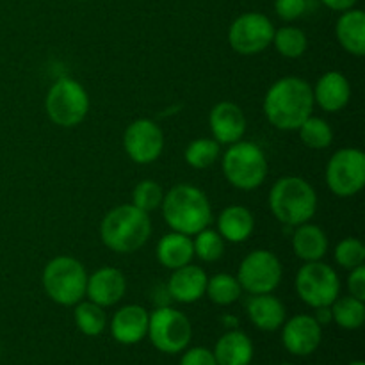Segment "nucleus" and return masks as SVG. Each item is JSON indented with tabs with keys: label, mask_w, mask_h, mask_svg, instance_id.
I'll return each instance as SVG.
<instances>
[{
	"label": "nucleus",
	"mask_w": 365,
	"mask_h": 365,
	"mask_svg": "<svg viewBox=\"0 0 365 365\" xmlns=\"http://www.w3.org/2000/svg\"><path fill=\"white\" fill-rule=\"evenodd\" d=\"M314 93L302 77H282L271 84L264 96V114L278 130H298L312 116Z\"/></svg>",
	"instance_id": "obj_1"
},
{
	"label": "nucleus",
	"mask_w": 365,
	"mask_h": 365,
	"mask_svg": "<svg viewBox=\"0 0 365 365\" xmlns=\"http://www.w3.org/2000/svg\"><path fill=\"white\" fill-rule=\"evenodd\" d=\"M163 216L173 232L195 235L212 221V207L202 189L191 184H178L164 195Z\"/></svg>",
	"instance_id": "obj_2"
},
{
	"label": "nucleus",
	"mask_w": 365,
	"mask_h": 365,
	"mask_svg": "<svg viewBox=\"0 0 365 365\" xmlns=\"http://www.w3.org/2000/svg\"><path fill=\"white\" fill-rule=\"evenodd\" d=\"M152 235L150 214L143 212L132 203L118 205L106 214L100 225V237L102 242L114 253L138 252L148 242Z\"/></svg>",
	"instance_id": "obj_3"
},
{
	"label": "nucleus",
	"mask_w": 365,
	"mask_h": 365,
	"mask_svg": "<svg viewBox=\"0 0 365 365\" xmlns=\"http://www.w3.org/2000/svg\"><path fill=\"white\" fill-rule=\"evenodd\" d=\"M269 209L285 227L309 223L317 210L316 189L302 177H282L269 191Z\"/></svg>",
	"instance_id": "obj_4"
},
{
	"label": "nucleus",
	"mask_w": 365,
	"mask_h": 365,
	"mask_svg": "<svg viewBox=\"0 0 365 365\" xmlns=\"http://www.w3.org/2000/svg\"><path fill=\"white\" fill-rule=\"evenodd\" d=\"M86 285H88L86 267L73 257H56L43 269V289L57 305H77L86 298Z\"/></svg>",
	"instance_id": "obj_5"
},
{
	"label": "nucleus",
	"mask_w": 365,
	"mask_h": 365,
	"mask_svg": "<svg viewBox=\"0 0 365 365\" xmlns=\"http://www.w3.org/2000/svg\"><path fill=\"white\" fill-rule=\"evenodd\" d=\"M223 175L230 185L241 191L260 187L267 177V159L259 145L237 141L223 155Z\"/></svg>",
	"instance_id": "obj_6"
},
{
	"label": "nucleus",
	"mask_w": 365,
	"mask_h": 365,
	"mask_svg": "<svg viewBox=\"0 0 365 365\" xmlns=\"http://www.w3.org/2000/svg\"><path fill=\"white\" fill-rule=\"evenodd\" d=\"M46 116L53 125L63 128L77 127L89 110V95L81 82L71 77H61L50 86L45 98Z\"/></svg>",
	"instance_id": "obj_7"
},
{
	"label": "nucleus",
	"mask_w": 365,
	"mask_h": 365,
	"mask_svg": "<svg viewBox=\"0 0 365 365\" xmlns=\"http://www.w3.org/2000/svg\"><path fill=\"white\" fill-rule=\"evenodd\" d=\"M146 337L150 339L157 351L166 353V355H177L191 344V321L180 310L163 305L150 314Z\"/></svg>",
	"instance_id": "obj_8"
},
{
	"label": "nucleus",
	"mask_w": 365,
	"mask_h": 365,
	"mask_svg": "<svg viewBox=\"0 0 365 365\" xmlns=\"http://www.w3.org/2000/svg\"><path fill=\"white\" fill-rule=\"evenodd\" d=\"M296 292L299 299L312 309L330 307L341 292L337 271L321 260L305 262L296 274Z\"/></svg>",
	"instance_id": "obj_9"
},
{
	"label": "nucleus",
	"mask_w": 365,
	"mask_h": 365,
	"mask_svg": "<svg viewBox=\"0 0 365 365\" xmlns=\"http://www.w3.org/2000/svg\"><path fill=\"white\" fill-rule=\"evenodd\" d=\"M328 189L339 198H351L365 185V155L360 148H341L327 164Z\"/></svg>",
	"instance_id": "obj_10"
},
{
	"label": "nucleus",
	"mask_w": 365,
	"mask_h": 365,
	"mask_svg": "<svg viewBox=\"0 0 365 365\" xmlns=\"http://www.w3.org/2000/svg\"><path fill=\"white\" fill-rule=\"evenodd\" d=\"M284 267L280 259L269 250H255L242 259L237 282L250 294H269L280 285Z\"/></svg>",
	"instance_id": "obj_11"
},
{
	"label": "nucleus",
	"mask_w": 365,
	"mask_h": 365,
	"mask_svg": "<svg viewBox=\"0 0 365 365\" xmlns=\"http://www.w3.org/2000/svg\"><path fill=\"white\" fill-rule=\"evenodd\" d=\"M274 25L266 14L245 13L232 21L228 43L239 56H257L273 43Z\"/></svg>",
	"instance_id": "obj_12"
},
{
	"label": "nucleus",
	"mask_w": 365,
	"mask_h": 365,
	"mask_svg": "<svg viewBox=\"0 0 365 365\" xmlns=\"http://www.w3.org/2000/svg\"><path fill=\"white\" fill-rule=\"evenodd\" d=\"M123 148L135 164L153 163L164 150L163 128L148 118L132 121L123 134Z\"/></svg>",
	"instance_id": "obj_13"
},
{
	"label": "nucleus",
	"mask_w": 365,
	"mask_h": 365,
	"mask_svg": "<svg viewBox=\"0 0 365 365\" xmlns=\"http://www.w3.org/2000/svg\"><path fill=\"white\" fill-rule=\"evenodd\" d=\"M323 327L309 314H298L282 324V342L294 356H309L321 346Z\"/></svg>",
	"instance_id": "obj_14"
},
{
	"label": "nucleus",
	"mask_w": 365,
	"mask_h": 365,
	"mask_svg": "<svg viewBox=\"0 0 365 365\" xmlns=\"http://www.w3.org/2000/svg\"><path fill=\"white\" fill-rule=\"evenodd\" d=\"M127 292V278L116 267H100L88 277L86 296L100 307H113L123 299Z\"/></svg>",
	"instance_id": "obj_15"
},
{
	"label": "nucleus",
	"mask_w": 365,
	"mask_h": 365,
	"mask_svg": "<svg viewBox=\"0 0 365 365\" xmlns=\"http://www.w3.org/2000/svg\"><path fill=\"white\" fill-rule=\"evenodd\" d=\"M209 127L212 139L220 145H234L241 141L246 132V116L234 102H220L209 114Z\"/></svg>",
	"instance_id": "obj_16"
},
{
	"label": "nucleus",
	"mask_w": 365,
	"mask_h": 365,
	"mask_svg": "<svg viewBox=\"0 0 365 365\" xmlns=\"http://www.w3.org/2000/svg\"><path fill=\"white\" fill-rule=\"evenodd\" d=\"M150 312L141 305H125L110 319V335L123 346L141 342L148 334Z\"/></svg>",
	"instance_id": "obj_17"
},
{
	"label": "nucleus",
	"mask_w": 365,
	"mask_h": 365,
	"mask_svg": "<svg viewBox=\"0 0 365 365\" xmlns=\"http://www.w3.org/2000/svg\"><path fill=\"white\" fill-rule=\"evenodd\" d=\"M207 280L209 277L202 267L187 264L171 273L168 280V294L178 303H195L205 296Z\"/></svg>",
	"instance_id": "obj_18"
},
{
	"label": "nucleus",
	"mask_w": 365,
	"mask_h": 365,
	"mask_svg": "<svg viewBox=\"0 0 365 365\" xmlns=\"http://www.w3.org/2000/svg\"><path fill=\"white\" fill-rule=\"evenodd\" d=\"M312 93L314 103H317L327 113H339L351 100V86L341 71H327L321 75Z\"/></svg>",
	"instance_id": "obj_19"
},
{
	"label": "nucleus",
	"mask_w": 365,
	"mask_h": 365,
	"mask_svg": "<svg viewBox=\"0 0 365 365\" xmlns=\"http://www.w3.org/2000/svg\"><path fill=\"white\" fill-rule=\"evenodd\" d=\"M250 321L262 331H277L285 323V307L277 296L255 294L246 305Z\"/></svg>",
	"instance_id": "obj_20"
},
{
	"label": "nucleus",
	"mask_w": 365,
	"mask_h": 365,
	"mask_svg": "<svg viewBox=\"0 0 365 365\" xmlns=\"http://www.w3.org/2000/svg\"><path fill=\"white\" fill-rule=\"evenodd\" d=\"M212 353L217 365H248L253 359V342L245 331L230 330L217 339Z\"/></svg>",
	"instance_id": "obj_21"
},
{
	"label": "nucleus",
	"mask_w": 365,
	"mask_h": 365,
	"mask_svg": "<svg viewBox=\"0 0 365 365\" xmlns=\"http://www.w3.org/2000/svg\"><path fill=\"white\" fill-rule=\"evenodd\" d=\"M192 257H195V246L191 235L171 230L170 234L163 235L157 245V260L160 266L170 271L191 264Z\"/></svg>",
	"instance_id": "obj_22"
},
{
	"label": "nucleus",
	"mask_w": 365,
	"mask_h": 365,
	"mask_svg": "<svg viewBox=\"0 0 365 365\" xmlns=\"http://www.w3.org/2000/svg\"><path fill=\"white\" fill-rule=\"evenodd\" d=\"M339 43L348 53L362 57L365 53V14L360 9H348L335 25Z\"/></svg>",
	"instance_id": "obj_23"
},
{
	"label": "nucleus",
	"mask_w": 365,
	"mask_h": 365,
	"mask_svg": "<svg viewBox=\"0 0 365 365\" xmlns=\"http://www.w3.org/2000/svg\"><path fill=\"white\" fill-rule=\"evenodd\" d=\"M292 250L303 262H316L327 255L328 237L323 228L312 225L310 221L298 225L292 234Z\"/></svg>",
	"instance_id": "obj_24"
},
{
	"label": "nucleus",
	"mask_w": 365,
	"mask_h": 365,
	"mask_svg": "<svg viewBox=\"0 0 365 365\" xmlns=\"http://www.w3.org/2000/svg\"><path fill=\"white\" fill-rule=\"evenodd\" d=\"M255 228V217L242 205H230L217 217V232L228 242H245Z\"/></svg>",
	"instance_id": "obj_25"
},
{
	"label": "nucleus",
	"mask_w": 365,
	"mask_h": 365,
	"mask_svg": "<svg viewBox=\"0 0 365 365\" xmlns=\"http://www.w3.org/2000/svg\"><path fill=\"white\" fill-rule=\"evenodd\" d=\"M75 327L86 337H98L107 328V314L103 307L93 302H78L73 310Z\"/></svg>",
	"instance_id": "obj_26"
},
{
	"label": "nucleus",
	"mask_w": 365,
	"mask_h": 365,
	"mask_svg": "<svg viewBox=\"0 0 365 365\" xmlns=\"http://www.w3.org/2000/svg\"><path fill=\"white\" fill-rule=\"evenodd\" d=\"M331 321L344 330H359L365 321V303L353 296L337 298L330 305Z\"/></svg>",
	"instance_id": "obj_27"
},
{
	"label": "nucleus",
	"mask_w": 365,
	"mask_h": 365,
	"mask_svg": "<svg viewBox=\"0 0 365 365\" xmlns=\"http://www.w3.org/2000/svg\"><path fill=\"white\" fill-rule=\"evenodd\" d=\"M241 292L242 289L237 278L228 273H217L207 280L205 296H209L210 302L216 303V305H232L241 298Z\"/></svg>",
	"instance_id": "obj_28"
},
{
	"label": "nucleus",
	"mask_w": 365,
	"mask_h": 365,
	"mask_svg": "<svg viewBox=\"0 0 365 365\" xmlns=\"http://www.w3.org/2000/svg\"><path fill=\"white\" fill-rule=\"evenodd\" d=\"M277 52L282 57H287V59H298L309 48V39L307 34L298 27H282L274 29L273 43Z\"/></svg>",
	"instance_id": "obj_29"
},
{
	"label": "nucleus",
	"mask_w": 365,
	"mask_h": 365,
	"mask_svg": "<svg viewBox=\"0 0 365 365\" xmlns=\"http://www.w3.org/2000/svg\"><path fill=\"white\" fill-rule=\"evenodd\" d=\"M220 153L221 145L216 139L200 138L189 143L184 152V159L195 170H207L220 159Z\"/></svg>",
	"instance_id": "obj_30"
},
{
	"label": "nucleus",
	"mask_w": 365,
	"mask_h": 365,
	"mask_svg": "<svg viewBox=\"0 0 365 365\" xmlns=\"http://www.w3.org/2000/svg\"><path fill=\"white\" fill-rule=\"evenodd\" d=\"M303 145L312 150H324L334 141V130L323 118L309 116L298 128Z\"/></svg>",
	"instance_id": "obj_31"
},
{
	"label": "nucleus",
	"mask_w": 365,
	"mask_h": 365,
	"mask_svg": "<svg viewBox=\"0 0 365 365\" xmlns=\"http://www.w3.org/2000/svg\"><path fill=\"white\" fill-rule=\"evenodd\" d=\"M195 235L196 239L192 241V246H195V255L200 260L216 262L225 255V239L221 237L220 232L207 227Z\"/></svg>",
	"instance_id": "obj_32"
},
{
	"label": "nucleus",
	"mask_w": 365,
	"mask_h": 365,
	"mask_svg": "<svg viewBox=\"0 0 365 365\" xmlns=\"http://www.w3.org/2000/svg\"><path fill=\"white\" fill-rule=\"evenodd\" d=\"M164 200V191L155 180H143L132 191V205L143 212L150 214L160 209Z\"/></svg>",
	"instance_id": "obj_33"
},
{
	"label": "nucleus",
	"mask_w": 365,
	"mask_h": 365,
	"mask_svg": "<svg viewBox=\"0 0 365 365\" xmlns=\"http://www.w3.org/2000/svg\"><path fill=\"white\" fill-rule=\"evenodd\" d=\"M334 259L342 269H355V267L364 266L365 262V246L360 239L346 237L335 246Z\"/></svg>",
	"instance_id": "obj_34"
},
{
	"label": "nucleus",
	"mask_w": 365,
	"mask_h": 365,
	"mask_svg": "<svg viewBox=\"0 0 365 365\" xmlns=\"http://www.w3.org/2000/svg\"><path fill=\"white\" fill-rule=\"evenodd\" d=\"M274 11L285 21L298 20L307 11V0H274Z\"/></svg>",
	"instance_id": "obj_35"
},
{
	"label": "nucleus",
	"mask_w": 365,
	"mask_h": 365,
	"mask_svg": "<svg viewBox=\"0 0 365 365\" xmlns=\"http://www.w3.org/2000/svg\"><path fill=\"white\" fill-rule=\"evenodd\" d=\"M180 365H217L214 353L210 349L195 346V348L184 349V355L180 359Z\"/></svg>",
	"instance_id": "obj_36"
},
{
	"label": "nucleus",
	"mask_w": 365,
	"mask_h": 365,
	"mask_svg": "<svg viewBox=\"0 0 365 365\" xmlns=\"http://www.w3.org/2000/svg\"><path fill=\"white\" fill-rule=\"evenodd\" d=\"M348 291L349 296L365 302V267L359 266L351 269L348 277Z\"/></svg>",
	"instance_id": "obj_37"
},
{
	"label": "nucleus",
	"mask_w": 365,
	"mask_h": 365,
	"mask_svg": "<svg viewBox=\"0 0 365 365\" xmlns=\"http://www.w3.org/2000/svg\"><path fill=\"white\" fill-rule=\"evenodd\" d=\"M356 2H359V0H323L324 6L330 7L331 11H341V13L353 9Z\"/></svg>",
	"instance_id": "obj_38"
},
{
	"label": "nucleus",
	"mask_w": 365,
	"mask_h": 365,
	"mask_svg": "<svg viewBox=\"0 0 365 365\" xmlns=\"http://www.w3.org/2000/svg\"><path fill=\"white\" fill-rule=\"evenodd\" d=\"M314 319H316L321 327H327V324L334 323V321H331L330 307H319V309H316V316H314Z\"/></svg>",
	"instance_id": "obj_39"
},
{
	"label": "nucleus",
	"mask_w": 365,
	"mask_h": 365,
	"mask_svg": "<svg viewBox=\"0 0 365 365\" xmlns=\"http://www.w3.org/2000/svg\"><path fill=\"white\" fill-rule=\"evenodd\" d=\"M348 365H365L362 360H355V362H351V364H348Z\"/></svg>",
	"instance_id": "obj_40"
},
{
	"label": "nucleus",
	"mask_w": 365,
	"mask_h": 365,
	"mask_svg": "<svg viewBox=\"0 0 365 365\" xmlns=\"http://www.w3.org/2000/svg\"><path fill=\"white\" fill-rule=\"evenodd\" d=\"M280 365H294V364H280Z\"/></svg>",
	"instance_id": "obj_41"
},
{
	"label": "nucleus",
	"mask_w": 365,
	"mask_h": 365,
	"mask_svg": "<svg viewBox=\"0 0 365 365\" xmlns=\"http://www.w3.org/2000/svg\"><path fill=\"white\" fill-rule=\"evenodd\" d=\"M248 365H257V364H248Z\"/></svg>",
	"instance_id": "obj_42"
}]
</instances>
